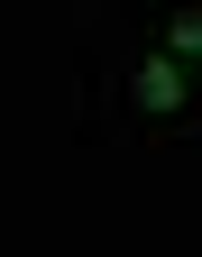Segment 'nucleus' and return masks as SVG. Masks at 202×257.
<instances>
[{"label": "nucleus", "mask_w": 202, "mask_h": 257, "mask_svg": "<svg viewBox=\"0 0 202 257\" xmlns=\"http://www.w3.org/2000/svg\"><path fill=\"white\" fill-rule=\"evenodd\" d=\"M138 110H184V64L175 55H147L138 64Z\"/></svg>", "instance_id": "obj_1"}, {"label": "nucleus", "mask_w": 202, "mask_h": 257, "mask_svg": "<svg viewBox=\"0 0 202 257\" xmlns=\"http://www.w3.org/2000/svg\"><path fill=\"white\" fill-rule=\"evenodd\" d=\"M165 55H175V64H193V55H202V10H184L175 28H165Z\"/></svg>", "instance_id": "obj_2"}]
</instances>
